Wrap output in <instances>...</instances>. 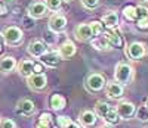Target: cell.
<instances>
[{
	"instance_id": "11",
	"label": "cell",
	"mask_w": 148,
	"mask_h": 128,
	"mask_svg": "<svg viewBox=\"0 0 148 128\" xmlns=\"http://www.w3.org/2000/svg\"><path fill=\"white\" fill-rule=\"evenodd\" d=\"M16 108H18V110H19L22 115H25V116H30V115H33L34 110H36L34 103H33L31 100H28V99H22V100H19Z\"/></svg>"
},
{
	"instance_id": "3",
	"label": "cell",
	"mask_w": 148,
	"mask_h": 128,
	"mask_svg": "<svg viewBox=\"0 0 148 128\" xmlns=\"http://www.w3.org/2000/svg\"><path fill=\"white\" fill-rule=\"evenodd\" d=\"M105 85V78L101 74H90L86 80V87L89 88L90 91H101Z\"/></svg>"
},
{
	"instance_id": "28",
	"label": "cell",
	"mask_w": 148,
	"mask_h": 128,
	"mask_svg": "<svg viewBox=\"0 0 148 128\" xmlns=\"http://www.w3.org/2000/svg\"><path fill=\"white\" fill-rule=\"evenodd\" d=\"M136 116H138V119L142 121V122L148 121V109H147L145 106H141V108L138 109V112H136Z\"/></svg>"
},
{
	"instance_id": "7",
	"label": "cell",
	"mask_w": 148,
	"mask_h": 128,
	"mask_svg": "<svg viewBox=\"0 0 148 128\" xmlns=\"http://www.w3.org/2000/svg\"><path fill=\"white\" fill-rule=\"evenodd\" d=\"M47 14V6L42 2H34L33 5H30L28 7V15L33 18V19H39V18H43L45 15Z\"/></svg>"
},
{
	"instance_id": "10",
	"label": "cell",
	"mask_w": 148,
	"mask_h": 128,
	"mask_svg": "<svg viewBox=\"0 0 148 128\" xmlns=\"http://www.w3.org/2000/svg\"><path fill=\"white\" fill-rule=\"evenodd\" d=\"M28 53L31 56H34V58H40L42 55L46 53V44L43 41H40V40L31 41L30 46H28Z\"/></svg>"
},
{
	"instance_id": "23",
	"label": "cell",
	"mask_w": 148,
	"mask_h": 128,
	"mask_svg": "<svg viewBox=\"0 0 148 128\" xmlns=\"http://www.w3.org/2000/svg\"><path fill=\"white\" fill-rule=\"evenodd\" d=\"M36 128H52V116L49 113H43L39 122H37Z\"/></svg>"
},
{
	"instance_id": "37",
	"label": "cell",
	"mask_w": 148,
	"mask_h": 128,
	"mask_svg": "<svg viewBox=\"0 0 148 128\" xmlns=\"http://www.w3.org/2000/svg\"><path fill=\"white\" fill-rule=\"evenodd\" d=\"M5 12H6V10H5V7H3L2 5H0V16H2V15L5 14Z\"/></svg>"
},
{
	"instance_id": "24",
	"label": "cell",
	"mask_w": 148,
	"mask_h": 128,
	"mask_svg": "<svg viewBox=\"0 0 148 128\" xmlns=\"http://www.w3.org/2000/svg\"><path fill=\"white\" fill-rule=\"evenodd\" d=\"M108 124H111V125H116V124H119L120 122V116H119V113H117V110L116 109H111L107 115H105V118H104Z\"/></svg>"
},
{
	"instance_id": "9",
	"label": "cell",
	"mask_w": 148,
	"mask_h": 128,
	"mask_svg": "<svg viewBox=\"0 0 148 128\" xmlns=\"http://www.w3.org/2000/svg\"><path fill=\"white\" fill-rule=\"evenodd\" d=\"M74 33H76V37L79 38L80 41H89V40H92V38H93L90 24H80Z\"/></svg>"
},
{
	"instance_id": "12",
	"label": "cell",
	"mask_w": 148,
	"mask_h": 128,
	"mask_svg": "<svg viewBox=\"0 0 148 128\" xmlns=\"http://www.w3.org/2000/svg\"><path fill=\"white\" fill-rule=\"evenodd\" d=\"M107 94L111 99H120L123 96V85L120 83H108L107 84Z\"/></svg>"
},
{
	"instance_id": "19",
	"label": "cell",
	"mask_w": 148,
	"mask_h": 128,
	"mask_svg": "<svg viewBox=\"0 0 148 128\" xmlns=\"http://www.w3.org/2000/svg\"><path fill=\"white\" fill-rule=\"evenodd\" d=\"M104 35H105V38H107L110 47H121L123 40H121V37H120L119 34H116V33H107V34H104Z\"/></svg>"
},
{
	"instance_id": "5",
	"label": "cell",
	"mask_w": 148,
	"mask_h": 128,
	"mask_svg": "<svg viewBox=\"0 0 148 128\" xmlns=\"http://www.w3.org/2000/svg\"><path fill=\"white\" fill-rule=\"evenodd\" d=\"M65 27H67V18L64 15L55 14L49 19V30L52 33H61L65 30Z\"/></svg>"
},
{
	"instance_id": "21",
	"label": "cell",
	"mask_w": 148,
	"mask_h": 128,
	"mask_svg": "<svg viewBox=\"0 0 148 128\" xmlns=\"http://www.w3.org/2000/svg\"><path fill=\"white\" fill-rule=\"evenodd\" d=\"M113 109L108 103H105V102H98V103L95 105V113L98 115V116H101V118H105V115Z\"/></svg>"
},
{
	"instance_id": "14",
	"label": "cell",
	"mask_w": 148,
	"mask_h": 128,
	"mask_svg": "<svg viewBox=\"0 0 148 128\" xmlns=\"http://www.w3.org/2000/svg\"><path fill=\"white\" fill-rule=\"evenodd\" d=\"M76 53V46H74L73 41H65L64 44H61L59 47V56L62 59H68L71 56H74Z\"/></svg>"
},
{
	"instance_id": "4",
	"label": "cell",
	"mask_w": 148,
	"mask_h": 128,
	"mask_svg": "<svg viewBox=\"0 0 148 128\" xmlns=\"http://www.w3.org/2000/svg\"><path fill=\"white\" fill-rule=\"evenodd\" d=\"M3 38L8 44H18L22 40V31L18 27H8L3 31Z\"/></svg>"
},
{
	"instance_id": "31",
	"label": "cell",
	"mask_w": 148,
	"mask_h": 128,
	"mask_svg": "<svg viewBox=\"0 0 148 128\" xmlns=\"http://www.w3.org/2000/svg\"><path fill=\"white\" fill-rule=\"evenodd\" d=\"M82 3L88 9H95V7H98V5H99V0H82Z\"/></svg>"
},
{
	"instance_id": "40",
	"label": "cell",
	"mask_w": 148,
	"mask_h": 128,
	"mask_svg": "<svg viewBox=\"0 0 148 128\" xmlns=\"http://www.w3.org/2000/svg\"><path fill=\"white\" fill-rule=\"evenodd\" d=\"M142 2H148V0H142Z\"/></svg>"
},
{
	"instance_id": "27",
	"label": "cell",
	"mask_w": 148,
	"mask_h": 128,
	"mask_svg": "<svg viewBox=\"0 0 148 128\" xmlns=\"http://www.w3.org/2000/svg\"><path fill=\"white\" fill-rule=\"evenodd\" d=\"M135 10H136V21H141V19H147L148 18V7L138 6V7H135Z\"/></svg>"
},
{
	"instance_id": "36",
	"label": "cell",
	"mask_w": 148,
	"mask_h": 128,
	"mask_svg": "<svg viewBox=\"0 0 148 128\" xmlns=\"http://www.w3.org/2000/svg\"><path fill=\"white\" fill-rule=\"evenodd\" d=\"M64 128H80V125H79V124H76V122H73V121H71V122H70L68 125H65Z\"/></svg>"
},
{
	"instance_id": "2",
	"label": "cell",
	"mask_w": 148,
	"mask_h": 128,
	"mask_svg": "<svg viewBox=\"0 0 148 128\" xmlns=\"http://www.w3.org/2000/svg\"><path fill=\"white\" fill-rule=\"evenodd\" d=\"M27 84L31 90L34 91H40L46 87L47 84V80L43 74H31L30 77H27Z\"/></svg>"
},
{
	"instance_id": "38",
	"label": "cell",
	"mask_w": 148,
	"mask_h": 128,
	"mask_svg": "<svg viewBox=\"0 0 148 128\" xmlns=\"http://www.w3.org/2000/svg\"><path fill=\"white\" fill-rule=\"evenodd\" d=\"M101 128H111V127H110V125H102Z\"/></svg>"
},
{
	"instance_id": "34",
	"label": "cell",
	"mask_w": 148,
	"mask_h": 128,
	"mask_svg": "<svg viewBox=\"0 0 148 128\" xmlns=\"http://www.w3.org/2000/svg\"><path fill=\"white\" fill-rule=\"evenodd\" d=\"M24 25H25L27 28H33V25H34V24H33V18H31V16H30V18H28V16L24 18Z\"/></svg>"
},
{
	"instance_id": "25",
	"label": "cell",
	"mask_w": 148,
	"mask_h": 128,
	"mask_svg": "<svg viewBox=\"0 0 148 128\" xmlns=\"http://www.w3.org/2000/svg\"><path fill=\"white\" fill-rule=\"evenodd\" d=\"M90 28H92V34L93 35L99 37L104 33V24L98 22V21H93V22H90Z\"/></svg>"
},
{
	"instance_id": "18",
	"label": "cell",
	"mask_w": 148,
	"mask_h": 128,
	"mask_svg": "<svg viewBox=\"0 0 148 128\" xmlns=\"http://www.w3.org/2000/svg\"><path fill=\"white\" fill-rule=\"evenodd\" d=\"M102 24L108 28L116 27V25L119 24V15L116 14V12H108V14L102 18Z\"/></svg>"
},
{
	"instance_id": "17",
	"label": "cell",
	"mask_w": 148,
	"mask_h": 128,
	"mask_svg": "<svg viewBox=\"0 0 148 128\" xmlns=\"http://www.w3.org/2000/svg\"><path fill=\"white\" fill-rule=\"evenodd\" d=\"M18 72L22 77H30L31 74H34V62H31V60H22L18 65Z\"/></svg>"
},
{
	"instance_id": "16",
	"label": "cell",
	"mask_w": 148,
	"mask_h": 128,
	"mask_svg": "<svg viewBox=\"0 0 148 128\" xmlns=\"http://www.w3.org/2000/svg\"><path fill=\"white\" fill-rule=\"evenodd\" d=\"M40 60H42V63H45L47 66H56L61 62V56L58 53H53V52L52 53H45V55L40 56Z\"/></svg>"
},
{
	"instance_id": "8",
	"label": "cell",
	"mask_w": 148,
	"mask_h": 128,
	"mask_svg": "<svg viewBox=\"0 0 148 128\" xmlns=\"http://www.w3.org/2000/svg\"><path fill=\"white\" fill-rule=\"evenodd\" d=\"M117 113H119V116L123 118V119H129L133 116V113H135V105L130 103V102H121V103L117 105Z\"/></svg>"
},
{
	"instance_id": "13",
	"label": "cell",
	"mask_w": 148,
	"mask_h": 128,
	"mask_svg": "<svg viewBox=\"0 0 148 128\" xmlns=\"http://www.w3.org/2000/svg\"><path fill=\"white\" fill-rule=\"evenodd\" d=\"M79 119H80L82 125H84V127H93L96 122V113L92 110H83L80 113Z\"/></svg>"
},
{
	"instance_id": "26",
	"label": "cell",
	"mask_w": 148,
	"mask_h": 128,
	"mask_svg": "<svg viewBox=\"0 0 148 128\" xmlns=\"http://www.w3.org/2000/svg\"><path fill=\"white\" fill-rule=\"evenodd\" d=\"M123 15H125V18L129 19V21H135L136 19V10H135L133 6H126L123 9Z\"/></svg>"
},
{
	"instance_id": "15",
	"label": "cell",
	"mask_w": 148,
	"mask_h": 128,
	"mask_svg": "<svg viewBox=\"0 0 148 128\" xmlns=\"http://www.w3.org/2000/svg\"><path fill=\"white\" fill-rule=\"evenodd\" d=\"M16 66V60L12 56H3L0 58V72H10Z\"/></svg>"
},
{
	"instance_id": "22",
	"label": "cell",
	"mask_w": 148,
	"mask_h": 128,
	"mask_svg": "<svg viewBox=\"0 0 148 128\" xmlns=\"http://www.w3.org/2000/svg\"><path fill=\"white\" fill-rule=\"evenodd\" d=\"M92 46L98 50H105V49H110V44L107 41L105 35H99L98 38H95V40H92Z\"/></svg>"
},
{
	"instance_id": "33",
	"label": "cell",
	"mask_w": 148,
	"mask_h": 128,
	"mask_svg": "<svg viewBox=\"0 0 148 128\" xmlns=\"http://www.w3.org/2000/svg\"><path fill=\"white\" fill-rule=\"evenodd\" d=\"M136 27H138L139 30H148V18H147V19L136 21Z\"/></svg>"
},
{
	"instance_id": "39",
	"label": "cell",
	"mask_w": 148,
	"mask_h": 128,
	"mask_svg": "<svg viewBox=\"0 0 148 128\" xmlns=\"http://www.w3.org/2000/svg\"><path fill=\"white\" fill-rule=\"evenodd\" d=\"M145 108H147V109H148V100H147V103H145Z\"/></svg>"
},
{
	"instance_id": "6",
	"label": "cell",
	"mask_w": 148,
	"mask_h": 128,
	"mask_svg": "<svg viewBox=\"0 0 148 128\" xmlns=\"http://www.w3.org/2000/svg\"><path fill=\"white\" fill-rule=\"evenodd\" d=\"M145 53H147V49H145V46H144L142 43L135 41V43H132V44L127 47V56H129L130 59H133V60L142 59V58L145 56Z\"/></svg>"
},
{
	"instance_id": "41",
	"label": "cell",
	"mask_w": 148,
	"mask_h": 128,
	"mask_svg": "<svg viewBox=\"0 0 148 128\" xmlns=\"http://www.w3.org/2000/svg\"><path fill=\"white\" fill-rule=\"evenodd\" d=\"M0 50H2V46H0Z\"/></svg>"
},
{
	"instance_id": "1",
	"label": "cell",
	"mask_w": 148,
	"mask_h": 128,
	"mask_svg": "<svg viewBox=\"0 0 148 128\" xmlns=\"http://www.w3.org/2000/svg\"><path fill=\"white\" fill-rule=\"evenodd\" d=\"M132 66L127 65V63H119V65L116 66V81L117 83H123V84H127L130 80H132Z\"/></svg>"
},
{
	"instance_id": "30",
	"label": "cell",
	"mask_w": 148,
	"mask_h": 128,
	"mask_svg": "<svg viewBox=\"0 0 148 128\" xmlns=\"http://www.w3.org/2000/svg\"><path fill=\"white\" fill-rule=\"evenodd\" d=\"M0 128H16V124L9 118H3L0 121Z\"/></svg>"
},
{
	"instance_id": "32",
	"label": "cell",
	"mask_w": 148,
	"mask_h": 128,
	"mask_svg": "<svg viewBox=\"0 0 148 128\" xmlns=\"http://www.w3.org/2000/svg\"><path fill=\"white\" fill-rule=\"evenodd\" d=\"M71 122V119L68 116H59L58 118V124H59V128H64L65 125H68Z\"/></svg>"
},
{
	"instance_id": "20",
	"label": "cell",
	"mask_w": 148,
	"mask_h": 128,
	"mask_svg": "<svg viewBox=\"0 0 148 128\" xmlns=\"http://www.w3.org/2000/svg\"><path fill=\"white\" fill-rule=\"evenodd\" d=\"M51 106H52V109H55V110H61L64 106H65V99L61 96V94H53L52 97H51Z\"/></svg>"
},
{
	"instance_id": "29",
	"label": "cell",
	"mask_w": 148,
	"mask_h": 128,
	"mask_svg": "<svg viewBox=\"0 0 148 128\" xmlns=\"http://www.w3.org/2000/svg\"><path fill=\"white\" fill-rule=\"evenodd\" d=\"M62 5V0H46V6L51 10H58Z\"/></svg>"
},
{
	"instance_id": "35",
	"label": "cell",
	"mask_w": 148,
	"mask_h": 128,
	"mask_svg": "<svg viewBox=\"0 0 148 128\" xmlns=\"http://www.w3.org/2000/svg\"><path fill=\"white\" fill-rule=\"evenodd\" d=\"M43 72V65L42 63H34V74H42Z\"/></svg>"
}]
</instances>
